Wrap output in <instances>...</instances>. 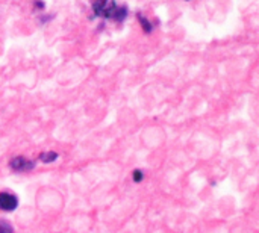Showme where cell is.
Masks as SVG:
<instances>
[{"label":"cell","mask_w":259,"mask_h":233,"mask_svg":"<svg viewBox=\"0 0 259 233\" xmlns=\"http://www.w3.org/2000/svg\"><path fill=\"white\" fill-rule=\"evenodd\" d=\"M126 15H127V9L126 8H117L115 6V9H114V12H112V18L114 20H117V21H121V20H124L126 18Z\"/></svg>","instance_id":"277c9868"},{"label":"cell","mask_w":259,"mask_h":233,"mask_svg":"<svg viewBox=\"0 0 259 233\" xmlns=\"http://www.w3.org/2000/svg\"><path fill=\"white\" fill-rule=\"evenodd\" d=\"M134 180H135V182L143 180V173H141V171H134Z\"/></svg>","instance_id":"ba28073f"},{"label":"cell","mask_w":259,"mask_h":233,"mask_svg":"<svg viewBox=\"0 0 259 233\" xmlns=\"http://www.w3.org/2000/svg\"><path fill=\"white\" fill-rule=\"evenodd\" d=\"M39 159H41L42 162L49 164V162H53L55 159H58V155L53 153V152H49V153H42V155L39 156Z\"/></svg>","instance_id":"5b68a950"},{"label":"cell","mask_w":259,"mask_h":233,"mask_svg":"<svg viewBox=\"0 0 259 233\" xmlns=\"http://www.w3.org/2000/svg\"><path fill=\"white\" fill-rule=\"evenodd\" d=\"M138 18H140V21H141V26H143V29L146 30V32H150L152 30V24L143 17V15H138Z\"/></svg>","instance_id":"8992f818"},{"label":"cell","mask_w":259,"mask_h":233,"mask_svg":"<svg viewBox=\"0 0 259 233\" xmlns=\"http://www.w3.org/2000/svg\"><path fill=\"white\" fill-rule=\"evenodd\" d=\"M17 205H18V200L15 196H12L9 193H0V209L2 211L11 212L17 208Z\"/></svg>","instance_id":"3957f363"},{"label":"cell","mask_w":259,"mask_h":233,"mask_svg":"<svg viewBox=\"0 0 259 233\" xmlns=\"http://www.w3.org/2000/svg\"><path fill=\"white\" fill-rule=\"evenodd\" d=\"M93 9L99 17H111L115 9V0H94Z\"/></svg>","instance_id":"6da1fadb"},{"label":"cell","mask_w":259,"mask_h":233,"mask_svg":"<svg viewBox=\"0 0 259 233\" xmlns=\"http://www.w3.org/2000/svg\"><path fill=\"white\" fill-rule=\"evenodd\" d=\"M5 232L11 233L12 232V227H11L8 223H5V221H2V220H0V233H5Z\"/></svg>","instance_id":"52a82bcc"},{"label":"cell","mask_w":259,"mask_h":233,"mask_svg":"<svg viewBox=\"0 0 259 233\" xmlns=\"http://www.w3.org/2000/svg\"><path fill=\"white\" fill-rule=\"evenodd\" d=\"M9 165H11V168H12L14 171H18V173H21V171H29V170H32V168L35 167L33 161H29V159H26V158H21V156L11 159Z\"/></svg>","instance_id":"7a4b0ae2"}]
</instances>
